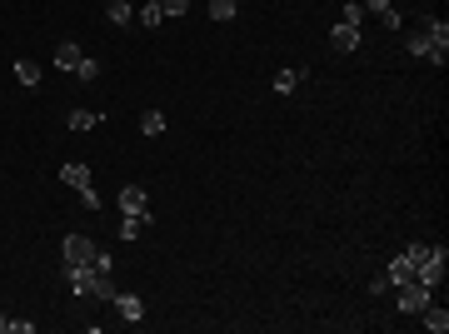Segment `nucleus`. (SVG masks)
<instances>
[{
	"label": "nucleus",
	"mask_w": 449,
	"mask_h": 334,
	"mask_svg": "<svg viewBox=\"0 0 449 334\" xmlns=\"http://www.w3.org/2000/svg\"><path fill=\"white\" fill-rule=\"evenodd\" d=\"M65 285H70L75 300H110L115 295V280L100 274L95 264H65Z\"/></svg>",
	"instance_id": "nucleus-1"
},
{
	"label": "nucleus",
	"mask_w": 449,
	"mask_h": 334,
	"mask_svg": "<svg viewBox=\"0 0 449 334\" xmlns=\"http://www.w3.org/2000/svg\"><path fill=\"white\" fill-rule=\"evenodd\" d=\"M444 264H449V250H444V245H429V255L415 264V280H419L424 290H439V285H444Z\"/></svg>",
	"instance_id": "nucleus-2"
},
{
	"label": "nucleus",
	"mask_w": 449,
	"mask_h": 334,
	"mask_svg": "<svg viewBox=\"0 0 449 334\" xmlns=\"http://www.w3.org/2000/svg\"><path fill=\"white\" fill-rule=\"evenodd\" d=\"M95 250H100V245H95V240H85V235H65V240H61L65 264H90V259H95Z\"/></svg>",
	"instance_id": "nucleus-3"
},
{
	"label": "nucleus",
	"mask_w": 449,
	"mask_h": 334,
	"mask_svg": "<svg viewBox=\"0 0 449 334\" xmlns=\"http://www.w3.org/2000/svg\"><path fill=\"white\" fill-rule=\"evenodd\" d=\"M395 290H400V309H405V314H419V309L429 304V290H424L419 280H405V285H395Z\"/></svg>",
	"instance_id": "nucleus-4"
},
{
	"label": "nucleus",
	"mask_w": 449,
	"mask_h": 334,
	"mask_svg": "<svg viewBox=\"0 0 449 334\" xmlns=\"http://www.w3.org/2000/svg\"><path fill=\"white\" fill-rule=\"evenodd\" d=\"M110 304L120 309L125 324H145V300H140V295H120V290H115V295H110Z\"/></svg>",
	"instance_id": "nucleus-5"
},
{
	"label": "nucleus",
	"mask_w": 449,
	"mask_h": 334,
	"mask_svg": "<svg viewBox=\"0 0 449 334\" xmlns=\"http://www.w3.org/2000/svg\"><path fill=\"white\" fill-rule=\"evenodd\" d=\"M61 180H65L70 190H90V185H95V180H90V165H85V160H80V165H75V160H65V165H61Z\"/></svg>",
	"instance_id": "nucleus-6"
},
{
	"label": "nucleus",
	"mask_w": 449,
	"mask_h": 334,
	"mask_svg": "<svg viewBox=\"0 0 449 334\" xmlns=\"http://www.w3.org/2000/svg\"><path fill=\"white\" fill-rule=\"evenodd\" d=\"M329 45L340 50V55L360 50V25H334V30H329Z\"/></svg>",
	"instance_id": "nucleus-7"
},
{
	"label": "nucleus",
	"mask_w": 449,
	"mask_h": 334,
	"mask_svg": "<svg viewBox=\"0 0 449 334\" xmlns=\"http://www.w3.org/2000/svg\"><path fill=\"white\" fill-rule=\"evenodd\" d=\"M384 274H389V285H405V280H415V259L410 255H395L384 264Z\"/></svg>",
	"instance_id": "nucleus-8"
},
{
	"label": "nucleus",
	"mask_w": 449,
	"mask_h": 334,
	"mask_svg": "<svg viewBox=\"0 0 449 334\" xmlns=\"http://www.w3.org/2000/svg\"><path fill=\"white\" fill-rule=\"evenodd\" d=\"M120 210H125V214H145V210H150V205H145V190H140V185H125V190H120Z\"/></svg>",
	"instance_id": "nucleus-9"
},
{
	"label": "nucleus",
	"mask_w": 449,
	"mask_h": 334,
	"mask_svg": "<svg viewBox=\"0 0 449 334\" xmlns=\"http://www.w3.org/2000/svg\"><path fill=\"white\" fill-rule=\"evenodd\" d=\"M419 314H424V329H434V334H444V329H449V309H444V304H434V300H429Z\"/></svg>",
	"instance_id": "nucleus-10"
},
{
	"label": "nucleus",
	"mask_w": 449,
	"mask_h": 334,
	"mask_svg": "<svg viewBox=\"0 0 449 334\" xmlns=\"http://www.w3.org/2000/svg\"><path fill=\"white\" fill-rule=\"evenodd\" d=\"M145 230H150V210H145V214H125V219H120V240H140Z\"/></svg>",
	"instance_id": "nucleus-11"
},
{
	"label": "nucleus",
	"mask_w": 449,
	"mask_h": 334,
	"mask_svg": "<svg viewBox=\"0 0 449 334\" xmlns=\"http://www.w3.org/2000/svg\"><path fill=\"white\" fill-rule=\"evenodd\" d=\"M105 20H110V25H120V30H125V25H130V20H135V11H130V0H110V6H105Z\"/></svg>",
	"instance_id": "nucleus-12"
},
{
	"label": "nucleus",
	"mask_w": 449,
	"mask_h": 334,
	"mask_svg": "<svg viewBox=\"0 0 449 334\" xmlns=\"http://www.w3.org/2000/svg\"><path fill=\"white\" fill-rule=\"evenodd\" d=\"M80 60H85V55H80V45H70V40H65L61 50H55V70H75Z\"/></svg>",
	"instance_id": "nucleus-13"
},
{
	"label": "nucleus",
	"mask_w": 449,
	"mask_h": 334,
	"mask_svg": "<svg viewBox=\"0 0 449 334\" xmlns=\"http://www.w3.org/2000/svg\"><path fill=\"white\" fill-rule=\"evenodd\" d=\"M75 135H85V130H95L100 125V115H95V110H70V120H65Z\"/></svg>",
	"instance_id": "nucleus-14"
},
{
	"label": "nucleus",
	"mask_w": 449,
	"mask_h": 334,
	"mask_svg": "<svg viewBox=\"0 0 449 334\" xmlns=\"http://www.w3.org/2000/svg\"><path fill=\"white\" fill-rule=\"evenodd\" d=\"M145 30H160V20H165V11H160V0H145V6H140V15H135Z\"/></svg>",
	"instance_id": "nucleus-15"
},
{
	"label": "nucleus",
	"mask_w": 449,
	"mask_h": 334,
	"mask_svg": "<svg viewBox=\"0 0 449 334\" xmlns=\"http://www.w3.org/2000/svg\"><path fill=\"white\" fill-rule=\"evenodd\" d=\"M165 125H170V120H165L160 110H145V115H140V135H165Z\"/></svg>",
	"instance_id": "nucleus-16"
},
{
	"label": "nucleus",
	"mask_w": 449,
	"mask_h": 334,
	"mask_svg": "<svg viewBox=\"0 0 449 334\" xmlns=\"http://www.w3.org/2000/svg\"><path fill=\"white\" fill-rule=\"evenodd\" d=\"M300 80H305V70H279V75H274V95H290Z\"/></svg>",
	"instance_id": "nucleus-17"
},
{
	"label": "nucleus",
	"mask_w": 449,
	"mask_h": 334,
	"mask_svg": "<svg viewBox=\"0 0 449 334\" xmlns=\"http://www.w3.org/2000/svg\"><path fill=\"white\" fill-rule=\"evenodd\" d=\"M15 80L20 85H40V65L35 60H15Z\"/></svg>",
	"instance_id": "nucleus-18"
},
{
	"label": "nucleus",
	"mask_w": 449,
	"mask_h": 334,
	"mask_svg": "<svg viewBox=\"0 0 449 334\" xmlns=\"http://www.w3.org/2000/svg\"><path fill=\"white\" fill-rule=\"evenodd\" d=\"M75 75H80L85 85H90V80H100V60H95V55H85V60L75 65Z\"/></svg>",
	"instance_id": "nucleus-19"
},
{
	"label": "nucleus",
	"mask_w": 449,
	"mask_h": 334,
	"mask_svg": "<svg viewBox=\"0 0 449 334\" xmlns=\"http://www.w3.org/2000/svg\"><path fill=\"white\" fill-rule=\"evenodd\" d=\"M160 11H165V20H180L190 11V0H160Z\"/></svg>",
	"instance_id": "nucleus-20"
},
{
	"label": "nucleus",
	"mask_w": 449,
	"mask_h": 334,
	"mask_svg": "<svg viewBox=\"0 0 449 334\" xmlns=\"http://www.w3.org/2000/svg\"><path fill=\"white\" fill-rule=\"evenodd\" d=\"M210 15L215 20H235V0H210Z\"/></svg>",
	"instance_id": "nucleus-21"
},
{
	"label": "nucleus",
	"mask_w": 449,
	"mask_h": 334,
	"mask_svg": "<svg viewBox=\"0 0 449 334\" xmlns=\"http://www.w3.org/2000/svg\"><path fill=\"white\" fill-rule=\"evenodd\" d=\"M365 20V6H360V0H350V6L340 11V25H360Z\"/></svg>",
	"instance_id": "nucleus-22"
},
{
	"label": "nucleus",
	"mask_w": 449,
	"mask_h": 334,
	"mask_svg": "<svg viewBox=\"0 0 449 334\" xmlns=\"http://www.w3.org/2000/svg\"><path fill=\"white\" fill-rule=\"evenodd\" d=\"M90 264H95V269H100V274H115V259H110V255H105V250H95V259H90Z\"/></svg>",
	"instance_id": "nucleus-23"
},
{
	"label": "nucleus",
	"mask_w": 449,
	"mask_h": 334,
	"mask_svg": "<svg viewBox=\"0 0 449 334\" xmlns=\"http://www.w3.org/2000/svg\"><path fill=\"white\" fill-rule=\"evenodd\" d=\"M360 6H365V11H369V15H384V11H389V6H395V0H360Z\"/></svg>",
	"instance_id": "nucleus-24"
},
{
	"label": "nucleus",
	"mask_w": 449,
	"mask_h": 334,
	"mask_svg": "<svg viewBox=\"0 0 449 334\" xmlns=\"http://www.w3.org/2000/svg\"><path fill=\"white\" fill-rule=\"evenodd\" d=\"M80 205H85V210H100L105 200H100V195H95V185H90V190H80Z\"/></svg>",
	"instance_id": "nucleus-25"
},
{
	"label": "nucleus",
	"mask_w": 449,
	"mask_h": 334,
	"mask_svg": "<svg viewBox=\"0 0 449 334\" xmlns=\"http://www.w3.org/2000/svg\"><path fill=\"white\" fill-rule=\"evenodd\" d=\"M0 334H11V319H6V314H0Z\"/></svg>",
	"instance_id": "nucleus-26"
}]
</instances>
